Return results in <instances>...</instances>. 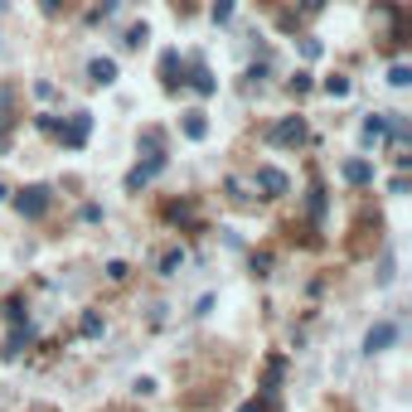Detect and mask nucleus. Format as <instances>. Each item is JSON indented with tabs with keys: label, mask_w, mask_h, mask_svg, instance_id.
<instances>
[{
	"label": "nucleus",
	"mask_w": 412,
	"mask_h": 412,
	"mask_svg": "<svg viewBox=\"0 0 412 412\" xmlns=\"http://www.w3.org/2000/svg\"><path fill=\"white\" fill-rule=\"evenodd\" d=\"M58 136H63V146L68 151H82L87 146V136H92V112H73L68 126H58Z\"/></svg>",
	"instance_id": "obj_1"
},
{
	"label": "nucleus",
	"mask_w": 412,
	"mask_h": 412,
	"mask_svg": "<svg viewBox=\"0 0 412 412\" xmlns=\"http://www.w3.org/2000/svg\"><path fill=\"white\" fill-rule=\"evenodd\" d=\"M49 204H54V199H49V189H44V185H30V189H20V194H15V208H20L25 218H44V213H49Z\"/></svg>",
	"instance_id": "obj_2"
},
{
	"label": "nucleus",
	"mask_w": 412,
	"mask_h": 412,
	"mask_svg": "<svg viewBox=\"0 0 412 412\" xmlns=\"http://www.w3.org/2000/svg\"><path fill=\"white\" fill-rule=\"evenodd\" d=\"M398 320H378V325H369V335H364V354H383L388 344H398Z\"/></svg>",
	"instance_id": "obj_3"
},
{
	"label": "nucleus",
	"mask_w": 412,
	"mask_h": 412,
	"mask_svg": "<svg viewBox=\"0 0 412 412\" xmlns=\"http://www.w3.org/2000/svg\"><path fill=\"white\" fill-rule=\"evenodd\" d=\"M267 141H272V146H301V141H306V122H301V117H282V122L272 126Z\"/></svg>",
	"instance_id": "obj_4"
},
{
	"label": "nucleus",
	"mask_w": 412,
	"mask_h": 412,
	"mask_svg": "<svg viewBox=\"0 0 412 412\" xmlns=\"http://www.w3.org/2000/svg\"><path fill=\"white\" fill-rule=\"evenodd\" d=\"M161 82H165V92L185 87V63H180V49H165V54H161Z\"/></svg>",
	"instance_id": "obj_5"
},
{
	"label": "nucleus",
	"mask_w": 412,
	"mask_h": 412,
	"mask_svg": "<svg viewBox=\"0 0 412 412\" xmlns=\"http://www.w3.org/2000/svg\"><path fill=\"white\" fill-rule=\"evenodd\" d=\"M257 189H267V199H277V194H287L291 185H287V175H282L277 165H262V170H257Z\"/></svg>",
	"instance_id": "obj_6"
},
{
	"label": "nucleus",
	"mask_w": 412,
	"mask_h": 412,
	"mask_svg": "<svg viewBox=\"0 0 412 412\" xmlns=\"http://www.w3.org/2000/svg\"><path fill=\"white\" fill-rule=\"evenodd\" d=\"M87 82L92 87H112L117 82V58H92L87 63Z\"/></svg>",
	"instance_id": "obj_7"
},
{
	"label": "nucleus",
	"mask_w": 412,
	"mask_h": 412,
	"mask_svg": "<svg viewBox=\"0 0 412 412\" xmlns=\"http://www.w3.org/2000/svg\"><path fill=\"white\" fill-rule=\"evenodd\" d=\"M388 117H393V112H378V117H369V122L359 126V141H364V146L383 141V136H388Z\"/></svg>",
	"instance_id": "obj_8"
},
{
	"label": "nucleus",
	"mask_w": 412,
	"mask_h": 412,
	"mask_svg": "<svg viewBox=\"0 0 412 412\" xmlns=\"http://www.w3.org/2000/svg\"><path fill=\"white\" fill-rule=\"evenodd\" d=\"M339 175H344L349 185H373V165L359 161V156H354V161H344V170H339Z\"/></svg>",
	"instance_id": "obj_9"
},
{
	"label": "nucleus",
	"mask_w": 412,
	"mask_h": 412,
	"mask_svg": "<svg viewBox=\"0 0 412 412\" xmlns=\"http://www.w3.org/2000/svg\"><path fill=\"white\" fill-rule=\"evenodd\" d=\"M189 87H194V92H199V97H213V92H218V82H213V73H208L204 63H194V73H189Z\"/></svg>",
	"instance_id": "obj_10"
},
{
	"label": "nucleus",
	"mask_w": 412,
	"mask_h": 412,
	"mask_svg": "<svg viewBox=\"0 0 412 412\" xmlns=\"http://www.w3.org/2000/svg\"><path fill=\"white\" fill-rule=\"evenodd\" d=\"M185 136H189V141H204L208 136V122H204V112H185Z\"/></svg>",
	"instance_id": "obj_11"
},
{
	"label": "nucleus",
	"mask_w": 412,
	"mask_h": 412,
	"mask_svg": "<svg viewBox=\"0 0 412 412\" xmlns=\"http://www.w3.org/2000/svg\"><path fill=\"white\" fill-rule=\"evenodd\" d=\"M102 330H107V325H102V316H97V311H82V320H78V335H82V339H97Z\"/></svg>",
	"instance_id": "obj_12"
},
{
	"label": "nucleus",
	"mask_w": 412,
	"mask_h": 412,
	"mask_svg": "<svg viewBox=\"0 0 412 412\" xmlns=\"http://www.w3.org/2000/svg\"><path fill=\"white\" fill-rule=\"evenodd\" d=\"M208 20H213V25H228V20H233V0H213Z\"/></svg>",
	"instance_id": "obj_13"
},
{
	"label": "nucleus",
	"mask_w": 412,
	"mask_h": 412,
	"mask_svg": "<svg viewBox=\"0 0 412 412\" xmlns=\"http://www.w3.org/2000/svg\"><path fill=\"white\" fill-rule=\"evenodd\" d=\"M180 267H185V252H165L161 257V277H175Z\"/></svg>",
	"instance_id": "obj_14"
},
{
	"label": "nucleus",
	"mask_w": 412,
	"mask_h": 412,
	"mask_svg": "<svg viewBox=\"0 0 412 412\" xmlns=\"http://www.w3.org/2000/svg\"><path fill=\"white\" fill-rule=\"evenodd\" d=\"M388 82H393V87H408V82H412V68H408V63H393V68H388Z\"/></svg>",
	"instance_id": "obj_15"
},
{
	"label": "nucleus",
	"mask_w": 412,
	"mask_h": 412,
	"mask_svg": "<svg viewBox=\"0 0 412 412\" xmlns=\"http://www.w3.org/2000/svg\"><path fill=\"white\" fill-rule=\"evenodd\" d=\"M320 87H325L330 97H349V78H339V73H335V78H325Z\"/></svg>",
	"instance_id": "obj_16"
},
{
	"label": "nucleus",
	"mask_w": 412,
	"mask_h": 412,
	"mask_svg": "<svg viewBox=\"0 0 412 412\" xmlns=\"http://www.w3.org/2000/svg\"><path fill=\"white\" fill-rule=\"evenodd\" d=\"M146 39H151V30H146V25H131V30H126V49H141Z\"/></svg>",
	"instance_id": "obj_17"
},
{
	"label": "nucleus",
	"mask_w": 412,
	"mask_h": 412,
	"mask_svg": "<svg viewBox=\"0 0 412 412\" xmlns=\"http://www.w3.org/2000/svg\"><path fill=\"white\" fill-rule=\"evenodd\" d=\"M5 316H10V325H25V301H20V296H15V301H10V306H5Z\"/></svg>",
	"instance_id": "obj_18"
},
{
	"label": "nucleus",
	"mask_w": 412,
	"mask_h": 412,
	"mask_svg": "<svg viewBox=\"0 0 412 412\" xmlns=\"http://www.w3.org/2000/svg\"><path fill=\"white\" fill-rule=\"evenodd\" d=\"M10 102H15V92L0 87V131H5V122H10Z\"/></svg>",
	"instance_id": "obj_19"
},
{
	"label": "nucleus",
	"mask_w": 412,
	"mask_h": 412,
	"mask_svg": "<svg viewBox=\"0 0 412 412\" xmlns=\"http://www.w3.org/2000/svg\"><path fill=\"white\" fill-rule=\"evenodd\" d=\"M291 92H296V97L311 92V73H296V78H291Z\"/></svg>",
	"instance_id": "obj_20"
},
{
	"label": "nucleus",
	"mask_w": 412,
	"mask_h": 412,
	"mask_svg": "<svg viewBox=\"0 0 412 412\" xmlns=\"http://www.w3.org/2000/svg\"><path fill=\"white\" fill-rule=\"evenodd\" d=\"M126 272H131L126 262H107V277H112V282H126Z\"/></svg>",
	"instance_id": "obj_21"
},
{
	"label": "nucleus",
	"mask_w": 412,
	"mask_h": 412,
	"mask_svg": "<svg viewBox=\"0 0 412 412\" xmlns=\"http://www.w3.org/2000/svg\"><path fill=\"white\" fill-rule=\"evenodd\" d=\"M301 54L306 58H320V39H301Z\"/></svg>",
	"instance_id": "obj_22"
},
{
	"label": "nucleus",
	"mask_w": 412,
	"mask_h": 412,
	"mask_svg": "<svg viewBox=\"0 0 412 412\" xmlns=\"http://www.w3.org/2000/svg\"><path fill=\"white\" fill-rule=\"evenodd\" d=\"M58 126H63V122H58L54 112H44V117H39V131H58Z\"/></svg>",
	"instance_id": "obj_23"
},
{
	"label": "nucleus",
	"mask_w": 412,
	"mask_h": 412,
	"mask_svg": "<svg viewBox=\"0 0 412 412\" xmlns=\"http://www.w3.org/2000/svg\"><path fill=\"white\" fill-rule=\"evenodd\" d=\"M238 412H272V408H262V403H243Z\"/></svg>",
	"instance_id": "obj_24"
}]
</instances>
